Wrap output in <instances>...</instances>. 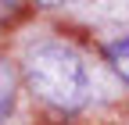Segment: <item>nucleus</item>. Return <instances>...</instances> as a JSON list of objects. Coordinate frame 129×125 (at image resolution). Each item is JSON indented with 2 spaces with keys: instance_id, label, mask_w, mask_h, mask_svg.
<instances>
[{
  "instance_id": "nucleus-5",
  "label": "nucleus",
  "mask_w": 129,
  "mask_h": 125,
  "mask_svg": "<svg viewBox=\"0 0 129 125\" xmlns=\"http://www.w3.org/2000/svg\"><path fill=\"white\" fill-rule=\"evenodd\" d=\"M40 7H68V4H75V0H36Z\"/></svg>"
},
{
  "instance_id": "nucleus-2",
  "label": "nucleus",
  "mask_w": 129,
  "mask_h": 125,
  "mask_svg": "<svg viewBox=\"0 0 129 125\" xmlns=\"http://www.w3.org/2000/svg\"><path fill=\"white\" fill-rule=\"evenodd\" d=\"M14 97H18V75L11 61L0 57V121H7V114L14 111Z\"/></svg>"
},
{
  "instance_id": "nucleus-1",
  "label": "nucleus",
  "mask_w": 129,
  "mask_h": 125,
  "mask_svg": "<svg viewBox=\"0 0 129 125\" xmlns=\"http://www.w3.org/2000/svg\"><path fill=\"white\" fill-rule=\"evenodd\" d=\"M25 82L43 104L79 111L90 100V68L68 43H40L25 54Z\"/></svg>"
},
{
  "instance_id": "nucleus-3",
  "label": "nucleus",
  "mask_w": 129,
  "mask_h": 125,
  "mask_svg": "<svg viewBox=\"0 0 129 125\" xmlns=\"http://www.w3.org/2000/svg\"><path fill=\"white\" fill-rule=\"evenodd\" d=\"M108 65L115 68V75L129 86V36H122V39H115V43H108Z\"/></svg>"
},
{
  "instance_id": "nucleus-4",
  "label": "nucleus",
  "mask_w": 129,
  "mask_h": 125,
  "mask_svg": "<svg viewBox=\"0 0 129 125\" xmlns=\"http://www.w3.org/2000/svg\"><path fill=\"white\" fill-rule=\"evenodd\" d=\"M22 11V0H0V22H7L14 18V14Z\"/></svg>"
}]
</instances>
